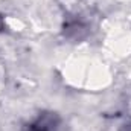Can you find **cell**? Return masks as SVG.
<instances>
[{"mask_svg": "<svg viewBox=\"0 0 131 131\" xmlns=\"http://www.w3.org/2000/svg\"><path fill=\"white\" fill-rule=\"evenodd\" d=\"M60 116L57 113H41L35 121H32L29 125L25 127L23 131H57V128L60 127Z\"/></svg>", "mask_w": 131, "mask_h": 131, "instance_id": "6da1fadb", "label": "cell"}, {"mask_svg": "<svg viewBox=\"0 0 131 131\" xmlns=\"http://www.w3.org/2000/svg\"><path fill=\"white\" fill-rule=\"evenodd\" d=\"M5 29V21H3V15H0V32Z\"/></svg>", "mask_w": 131, "mask_h": 131, "instance_id": "7a4b0ae2", "label": "cell"}]
</instances>
